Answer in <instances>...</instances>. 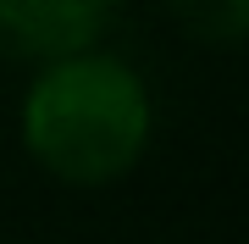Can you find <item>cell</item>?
Listing matches in <instances>:
<instances>
[{"label":"cell","mask_w":249,"mask_h":244,"mask_svg":"<svg viewBox=\"0 0 249 244\" xmlns=\"http://www.w3.org/2000/svg\"><path fill=\"white\" fill-rule=\"evenodd\" d=\"M22 150L67 189H111L150 155L155 94L133 61L94 45L39 61L17 106Z\"/></svg>","instance_id":"obj_1"},{"label":"cell","mask_w":249,"mask_h":244,"mask_svg":"<svg viewBox=\"0 0 249 244\" xmlns=\"http://www.w3.org/2000/svg\"><path fill=\"white\" fill-rule=\"evenodd\" d=\"M127 0H0V45L28 61H55L106 45Z\"/></svg>","instance_id":"obj_2"},{"label":"cell","mask_w":249,"mask_h":244,"mask_svg":"<svg viewBox=\"0 0 249 244\" xmlns=\"http://www.w3.org/2000/svg\"><path fill=\"white\" fill-rule=\"evenodd\" d=\"M166 11L194 45L211 50H238L249 34V0H166Z\"/></svg>","instance_id":"obj_3"}]
</instances>
